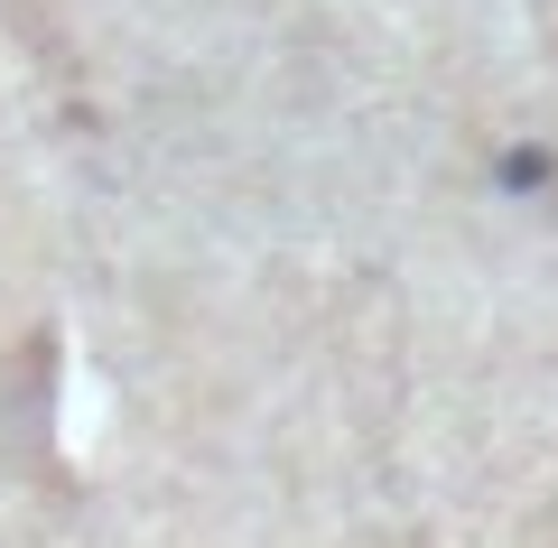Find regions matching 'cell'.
Listing matches in <instances>:
<instances>
[{
  "label": "cell",
  "mask_w": 558,
  "mask_h": 548,
  "mask_svg": "<svg viewBox=\"0 0 558 548\" xmlns=\"http://www.w3.org/2000/svg\"><path fill=\"white\" fill-rule=\"evenodd\" d=\"M539 548H558V511H549V529H539Z\"/></svg>",
  "instance_id": "1"
}]
</instances>
